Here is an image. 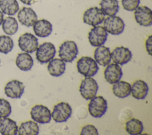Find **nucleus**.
Wrapping results in <instances>:
<instances>
[{"label":"nucleus","mask_w":152,"mask_h":135,"mask_svg":"<svg viewBox=\"0 0 152 135\" xmlns=\"http://www.w3.org/2000/svg\"><path fill=\"white\" fill-rule=\"evenodd\" d=\"M77 68L78 73L84 77L94 76L99 68L97 63L94 59L89 56H82L77 62Z\"/></svg>","instance_id":"1"},{"label":"nucleus","mask_w":152,"mask_h":135,"mask_svg":"<svg viewBox=\"0 0 152 135\" xmlns=\"http://www.w3.org/2000/svg\"><path fill=\"white\" fill-rule=\"evenodd\" d=\"M78 54V49L76 43L72 40L64 42L59 46L58 55L65 62H71Z\"/></svg>","instance_id":"2"},{"label":"nucleus","mask_w":152,"mask_h":135,"mask_svg":"<svg viewBox=\"0 0 152 135\" xmlns=\"http://www.w3.org/2000/svg\"><path fill=\"white\" fill-rule=\"evenodd\" d=\"M107 109V101L102 96H95L90 99L88 105L89 114L94 118H101L105 114Z\"/></svg>","instance_id":"3"},{"label":"nucleus","mask_w":152,"mask_h":135,"mask_svg":"<svg viewBox=\"0 0 152 135\" xmlns=\"http://www.w3.org/2000/svg\"><path fill=\"white\" fill-rule=\"evenodd\" d=\"M56 54L55 45L51 42H44L38 46L36 51V59L40 64H45L52 60Z\"/></svg>","instance_id":"4"},{"label":"nucleus","mask_w":152,"mask_h":135,"mask_svg":"<svg viewBox=\"0 0 152 135\" xmlns=\"http://www.w3.org/2000/svg\"><path fill=\"white\" fill-rule=\"evenodd\" d=\"M103 23V27L107 33L112 35L121 34L125 29L124 20L116 15L104 18Z\"/></svg>","instance_id":"5"},{"label":"nucleus","mask_w":152,"mask_h":135,"mask_svg":"<svg viewBox=\"0 0 152 135\" xmlns=\"http://www.w3.org/2000/svg\"><path fill=\"white\" fill-rule=\"evenodd\" d=\"M72 112V108L69 103L59 102L54 106L51 117L56 123H64L71 117Z\"/></svg>","instance_id":"6"},{"label":"nucleus","mask_w":152,"mask_h":135,"mask_svg":"<svg viewBox=\"0 0 152 135\" xmlns=\"http://www.w3.org/2000/svg\"><path fill=\"white\" fill-rule=\"evenodd\" d=\"M98 89L97 81L91 77H86L81 82L79 91L82 97L88 101L96 96Z\"/></svg>","instance_id":"7"},{"label":"nucleus","mask_w":152,"mask_h":135,"mask_svg":"<svg viewBox=\"0 0 152 135\" xmlns=\"http://www.w3.org/2000/svg\"><path fill=\"white\" fill-rule=\"evenodd\" d=\"M105 15L100 8L93 7L86 10L83 15V21L85 24L93 27L98 26L103 23Z\"/></svg>","instance_id":"8"},{"label":"nucleus","mask_w":152,"mask_h":135,"mask_svg":"<svg viewBox=\"0 0 152 135\" xmlns=\"http://www.w3.org/2000/svg\"><path fill=\"white\" fill-rule=\"evenodd\" d=\"M18 45L22 51L31 54L36 51L39 46L38 39L30 33H25L19 37Z\"/></svg>","instance_id":"9"},{"label":"nucleus","mask_w":152,"mask_h":135,"mask_svg":"<svg viewBox=\"0 0 152 135\" xmlns=\"http://www.w3.org/2000/svg\"><path fill=\"white\" fill-rule=\"evenodd\" d=\"M108 33L101 26H94L88 34L90 44L94 47L103 45L107 39Z\"/></svg>","instance_id":"10"},{"label":"nucleus","mask_w":152,"mask_h":135,"mask_svg":"<svg viewBox=\"0 0 152 135\" xmlns=\"http://www.w3.org/2000/svg\"><path fill=\"white\" fill-rule=\"evenodd\" d=\"M31 118L40 124H47L51 121V112L48 107L43 105H36L30 111Z\"/></svg>","instance_id":"11"},{"label":"nucleus","mask_w":152,"mask_h":135,"mask_svg":"<svg viewBox=\"0 0 152 135\" xmlns=\"http://www.w3.org/2000/svg\"><path fill=\"white\" fill-rule=\"evenodd\" d=\"M134 18L136 22L141 26L148 27L152 24V11L147 6H138L134 10Z\"/></svg>","instance_id":"12"},{"label":"nucleus","mask_w":152,"mask_h":135,"mask_svg":"<svg viewBox=\"0 0 152 135\" xmlns=\"http://www.w3.org/2000/svg\"><path fill=\"white\" fill-rule=\"evenodd\" d=\"M132 55L131 51L126 47L118 46L111 52V59L114 63L123 65L131 61Z\"/></svg>","instance_id":"13"},{"label":"nucleus","mask_w":152,"mask_h":135,"mask_svg":"<svg viewBox=\"0 0 152 135\" xmlns=\"http://www.w3.org/2000/svg\"><path fill=\"white\" fill-rule=\"evenodd\" d=\"M24 88L25 86L23 82L17 80H12L6 84L4 87V92L8 98L19 99L24 93Z\"/></svg>","instance_id":"14"},{"label":"nucleus","mask_w":152,"mask_h":135,"mask_svg":"<svg viewBox=\"0 0 152 135\" xmlns=\"http://www.w3.org/2000/svg\"><path fill=\"white\" fill-rule=\"evenodd\" d=\"M17 18L19 22L27 27L33 26L37 20V15L36 12L30 7H23L19 10Z\"/></svg>","instance_id":"15"},{"label":"nucleus","mask_w":152,"mask_h":135,"mask_svg":"<svg viewBox=\"0 0 152 135\" xmlns=\"http://www.w3.org/2000/svg\"><path fill=\"white\" fill-rule=\"evenodd\" d=\"M123 75L121 67L116 63L109 64L104 71L105 80L110 84H114L119 81Z\"/></svg>","instance_id":"16"},{"label":"nucleus","mask_w":152,"mask_h":135,"mask_svg":"<svg viewBox=\"0 0 152 135\" xmlns=\"http://www.w3.org/2000/svg\"><path fill=\"white\" fill-rule=\"evenodd\" d=\"M34 34L39 37H46L52 32L53 27L50 21L45 19L37 20L33 26Z\"/></svg>","instance_id":"17"},{"label":"nucleus","mask_w":152,"mask_h":135,"mask_svg":"<svg viewBox=\"0 0 152 135\" xmlns=\"http://www.w3.org/2000/svg\"><path fill=\"white\" fill-rule=\"evenodd\" d=\"M95 61L100 65L105 67L111 61V52L108 47L101 45L97 46L94 52Z\"/></svg>","instance_id":"18"},{"label":"nucleus","mask_w":152,"mask_h":135,"mask_svg":"<svg viewBox=\"0 0 152 135\" xmlns=\"http://www.w3.org/2000/svg\"><path fill=\"white\" fill-rule=\"evenodd\" d=\"M148 87L147 84L142 80H137L131 86V93L136 99H144L147 96Z\"/></svg>","instance_id":"19"},{"label":"nucleus","mask_w":152,"mask_h":135,"mask_svg":"<svg viewBox=\"0 0 152 135\" xmlns=\"http://www.w3.org/2000/svg\"><path fill=\"white\" fill-rule=\"evenodd\" d=\"M47 68L50 75L53 77H59L65 73L66 64L61 58H53L49 62Z\"/></svg>","instance_id":"20"},{"label":"nucleus","mask_w":152,"mask_h":135,"mask_svg":"<svg viewBox=\"0 0 152 135\" xmlns=\"http://www.w3.org/2000/svg\"><path fill=\"white\" fill-rule=\"evenodd\" d=\"M18 126L15 121L4 117L0 118V133L3 135L17 134Z\"/></svg>","instance_id":"21"},{"label":"nucleus","mask_w":152,"mask_h":135,"mask_svg":"<svg viewBox=\"0 0 152 135\" xmlns=\"http://www.w3.org/2000/svg\"><path fill=\"white\" fill-rule=\"evenodd\" d=\"M112 92L116 97L124 99L130 95L131 92V85L125 81H119L113 84Z\"/></svg>","instance_id":"22"},{"label":"nucleus","mask_w":152,"mask_h":135,"mask_svg":"<svg viewBox=\"0 0 152 135\" xmlns=\"http://www.w3.org/2000/svg\"><path fill=\"white\" fill-rule=\"evenodd\" d=\"M33 58L28 53H19L16 57L15 64L21 71H27L30 70L33 66Z\"/></svg>","instance_id":"23"},{"label":"nucleus","mask_w":152,"mask_h":135,"mask_svg":"<svg viewBox=\"0 0 152 135\" xmlns=\"http://www.w3.org/2000/svg\"><path fill=\"white\" fill-rule=\"evenodd\" d=\"M99 5L102 11L107 16L115 15L119 10L118 0H101Z\"/></svg>","instance_id":"24"},{"label":"nucleus","mask_w":152,"mask_h":135,"mask_svg":"<svg viewBox=\"0 0 152 135\" xmlns=\"http://www.w3.org/2000/svg\"><path fill=\"white\" fill-rule=\"evenodd\" d=\"M39 133V125L33 121L23 122L18 127L17 134L19 135H37Z\"/></svg>","instance_id":"25"},{"label":"nucleus","mask_w":152,"mask_h":135,"mask_svg":"<svg viewBox=\"0 0 152 135\" xmlns=\"http://www.w3.org/2000/svg\"><path fill=\"white\" fill-rule=\"evenodd\" d=\"M19 8L17 0H0V9L3 14L14 15L19 11Z\"/></svg>","instance_id":"26"},{"label":"nucleus","mask_w":152,"mask_h":135,"mask_svg":"<svg viewBox=\"0 0 152 135\" xmlns=\"http://www.w3.org/2000/svg\"><path fill=\"white\" fill-rule=\"evenodd\" d=\"M2 29L3 32L7 35H13L18 31V22L13 17H7L4 18L2 23Z\"/></svg>","instance_id":"27"},{"label":"nucleus","mask_w":152,"mask_h":135,"mask_svg":"<svg viewBox=\"0 0 152 135\" xmlns=\"http://www.w3.org/2000/svg\"><path fill=\"white\" fill-rule=\"evenodd\" d=\"M125 130L131 135L141 134L144 130L142 123L136 118H132L125 124Z\"/></svg>","instance_id":"28"},{"label":"nucleus","mask_w":152,"mask_h":135,"mask_svg":"<svg viewBox=\"0 0 152 135\" xmlns=\"http://www.w3.org/2000/svg\"><path fill=\"white\" fill-rule=\"evenodd\" d=\"M14 47V42L8 35L0 36V52L7 54L10 52Z\"/></svg>","instance_id":"29"},{"label":"nucleus","mask_w":152,"mask_h":135,"mask_svg":"<svg viewBox=\"0 0 152 135\" xmlns=\"http://www.w3.org/2000/svg\"><path fill=\"white\" fill-rule=\"evenodd\" d=\"M12 108L10 102L2 98H0V118L8 117L11 113Z\"/></svg>","instance_id":"30"},{"label":"nucleus","mask_w":152,"mask_h":135,"mask_svg":"<svg viewBox=\"0 0 152 135\" xmlns=\"http://www.w3.org/2000/svg\"><path fill=\"white\" fill-rule=\"evenodd\" d=\"M121 3L124 10L133 11L139 6L140 0H121Z\"/></svg>","instance_id":"31"},{"label":"nucleus","mask_w":152,"mask_h":135,"mask_svg":"<svg viewBox=\"0 0 152 135\" xmlns=\"http://www.w3.org/2000/svg\"><path fill=\"white\" fill-rule=\"evenodd\" d=\"M81 135H98V130L92 124H87L84 126L80 132Z\"/></svg>","instance_id":"32"},{"label":"nucleus","mask_w":152,"mask_h":135,"mask_svg":"<svg viewBox=\"0 0 152 135\" xmlns=\"http://www.w3.org/2000/svg\"><path fill=\"white\" fill-rule=\"evenodd\" d=\"M145 48L147 53L151 55V47H152V35H150L145 40Z\"/></svg>","instance_id":"33"},{"label":"nucleus","mask_w":152,"mask_h":135,"mask_svg":"<svg viewBox=\"0 0 152 135\" xmlns=\"http://www.w3.org/2000/svg\"><path fill=\"white\" fill-rule=\"evenodd\" d=\"M23 4L28 5H31L33 3H34L37 0H20Z\"/></svg>","instance_id":"34"},{"label":"nucleus","mask_w":152,"mask_h":135,"mask_svg":"<svg viewBox=\"0 0 152 135\" xmlns=\"http://www.w3.org/2000/svg\"><path fill=\"white\" fill-rule=\"evenodd\" d=\"M4 20V14L3 12L0 10V26L2 24V23Z\"/></svg>","instance_id":"35"},{"label":"nucleus","mask_w":152,"mask_h":135,"mask_svg":"<svg viewBox=\"0 0 152 135\" xmlns=\"http://www.w3.org/2000/svg\"><path fill=\"white\" fill-rule=\"evenodd\" d=\"M0 63H1V60H0Z\"/></svg>","instance_id":"36"}]
</instances>
